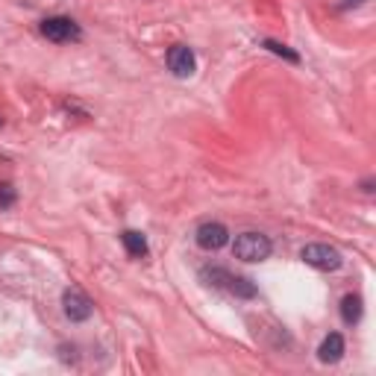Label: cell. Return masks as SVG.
<instances>
[{"label": "cell", "instance_id": "1", "mask_svg": "<svg viewBox=\"0 0 376 376\" xmlns=\"http://www.w3.org/2000/svg\"><path fill=\"white\" fill-rule=\"evenodd\" d=\"M232 253L241 262H265L270 256V241L262 232H241L232 244Z\"/></svg>", "mask_w": 376, "mask_h": 376}, {"label": "cell", "instance_id": "2", "mask_svg": "<svg viewBox=\"0 0 376 376\" xmlns=\"http://www.w3.org/2000/svg\"><path fill=\"white\" fill-rule=\"evenodd\" d=\"M300 259L312 268H318V270H335V268H341V253L329 247V244H306L303 253H300Z\"/></svg>", "mask_w": 376, "mask_h": 376}, {"label": "cell", "instance_id": "3", "mask_svg": "<svg viewBox=\"0 0 376 376\" xmlns=\"http://www.w3.org/2000/svg\"><path fill=\"white\" fill-rule=\"evenodd\" d=\"M42 33L50 42H74V38H80V27L71 18H47V21H42Z\"/></svg>", "mask_w": 376, "mask_h": 376}, {"label": "cell", "instance_id": "4", "mask_svg": "<svg viewBox=\"0 0 376 376\" xmlns=\"http://www.w3.org/2000/svg\"><path fill=\"white\" fill-rule=\"evenodd\" d=\"M62 303H65V314L71 321H89L91 318V300L80 291V288H68L65 297H62Z\"/></svg>", "mask_w": 376, "mask_h": 376}, {"label": "cell", "instance_id": "5", "mask_svg": "<svg viewBox=\"0 0 376 376\" xmlns=\"http://www.w3.org/2000/svg\"><path fill=\"white\" fill-rule=\"evenodd\" d=\"M197 244H200L203 250H221L227 241H229V232L224 224H200L197 227Z\"/></svg>", "mask_w": 376, "mask_h": 376}, {"label": "cell", "instance_id": "6", "mask_svg": "<svg viewBox=\"0 0 376 376\" xmlns=\"http://www.w3.org/2000/svg\"><path fill=\"white\" fill-rule=\"evenodd\" d=\"M168 65H171V71H173L176 76H191L194 68H197V59H194L191 47L173 45V47L168 50Z\"/></svg>", "mask_w": 376, "mask_h": 376}, {"label": "cell", "instance_id": "7", "mask_svg": "<svg viewBox=\"0 0 376 376\" xmlns=\"http://www.w3.org/2000/svg\"><path fill=\"white\" fill-rule=\"evenodd\" d=\"M344 355V338L338 332H332V335H326L324 338V344H321V350H318V359L324 362V365H335Z\"/></svg>", "mask_w": 376, "mask_h": 376}, {"label": "cell", "instance_id": "8", "mask_svg": "<svg viewBox=\"0 0 376 376\" xmlns=\"http://www.w3.org/2000/svg\"><path fill=\"white\" fill-rule=\"evenodd\" d=\"M121 241H124L127 253H130V256H135V259H142V256H147V239H144L142 232L127 229V232L121 235Z\"/></svg>", "mask_w": 376, "mask_h": 376}, {"label": "cell", "instance_id": "9", "mask_svg": "<svg viewBox=\"0 0 376 376\" xmlns=\"http://www.w3.org/2000/svg\"><path fill=\"white\" fill-rule=\"evenodd\" d=\"M341 318L347 324H359V318H362V297H355V294L344 297V300H341Z\"/></svg>", "mask_w": 376, "mask_h": 376}, {"label": "cell", "instance_id": "10", "mask_svg": "<svg viewBox=\"0 0 376 376\" xmlns=\"http://www.w3.org/2000/svg\"><path fill=\"white\" fill-rule=\"evenodd\" d=\"M265 47H268L270 53H276V56H285L288 62H300V56H297L294 50H288L285 45H280V42H265Z\"/></svg>", "mask_w": 376, "mask_h": 376}, {"label": "cell", "instance_id": "11", "mask_svg": "<svg viewBox=\"0 0 376 376\" xmlns=\"http://www.w3.org/2000/svg\"><path fill=\"white\" fill-rule=\"evenodd\" d=\"M12 203H15V188L9 183H4L0 186V209H9Z\"/></svg>", "mask_w": 376, "mask_h": 376}, {"label": "cell", "instance_id": "12", "mask_svg": "<svg viewBox=\"0 0 376 376\" xmlns=\"http://www.w3.org/2000/svg\"><path fill=\"white\" fill-rule=\"evenodd\" d=\"M350 4H365V0H350Z\"/></svg>", "mask_w": 376, "mask_h": 376}, {"label": "cell", "instance_id": "13", "mask_svg": "<svg viewBox=\"0 0 376 376\" xmlns=\"http://www.w3.org/2000/svg\"><path fill=\"white\" fill-rule=\"evenodd\" d=\"M0 124H4V121H0Z\"/></svg>", "mask_w": 376, "mask_h": 376}]
</instances>
